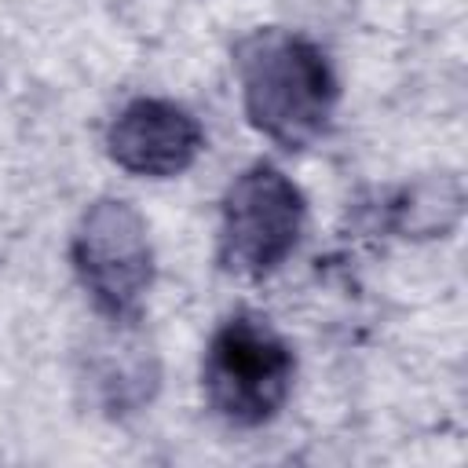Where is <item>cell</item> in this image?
<instances>
[{
  "label": "cell",
  "instance_id": "6da1fadb",
  "mask_svg": "<svg viewBox=\"0 0 468 468\" xmlns=\"http://www.w3.org/2000/svg\"><path fill=\"white\" fill-rule=\"evenodd\" d=\"M234 55L245 113L271 143L300 150L325 132L336 106V77L307 37L256 29Z\"/></svg>",
  "mask_w": 468,
  "mask_h": 468
},
{
  "label": "cell",
  "instance_id": "7a4b0ae2",
  "mask_svg": "<svg viewBox=\"0 0 468 468\" xmlns=\"http://www.w3.org/2000/svg\"><path fill=\"white\" fill-rule=\"evenodd\" d=\"M296 358L289 344L256 314L227 318L205 351L201 388L216 417L234 428L267 424L292 391Z\"/></svg>",
  "mask_w": 468,
  "mask_h": 468
},
{
  "label": "cell",
  "instance_id": "3957f363",
  "mask_svg": "<svg viewBox=\"0 0 468 468\" xmlns=\"http://www.w3.org/2000/svg\"><path fill=\"white\" fill-rule=\"evenodd\" d=\"M303 230V194L274 165L245 168L223 194L219 263L245 278L271 274Z\"/></svg>",
  "mask_w": 468,
  "mask_h": 468
},
{
  "label": "cell",
  "instance_id": "277c9868",
  "mask_svg": "<svg viewBox=\"0 0 468 468\" xmlns=\"http://www.w3.org/2000/svg\"><path fill=\"white\" fill-rule=\"evenodd\" d=\"M73 271L91 303L113 322L135 318L154 278L146 223L124 201H95L73 234Z\"/></svg>",
  "mask_w": 468,
  "mask_h": 468
},
{
  "label": "cell",
  "instance_id": "5b68a950",
  "mask_svg": "<svg viewBox=\"0 0 468 468\" xmlns=\"http://www.w3.org/2000/svg\"><path fill=\"white\" fill-rule=\"evenodd\" d=\"M201 128L197 121L165 99H135L128 102L110 132H106V150L110 157L132 172V176H150V179H168L179 176L194 165L201 154Z\"/></svg>",
  "mask_w": 468,
  "mask_h": 468
}]
</instances>
